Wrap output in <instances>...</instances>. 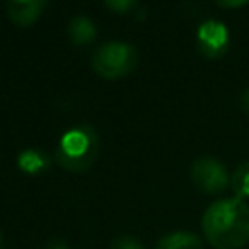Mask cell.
<instances>
[{
  "label": "cell",
  "instance_id": "obj_7",
  "mask_svg": "<svg viewBox=\"0 0 249 249\" xmlns=\"http://www.w3.org/2000/svg\"><path fill=\"white\" fill-rule=\"evenodd\" d=\"M53 160L47 152L39 150V148H25L18 154L16 158V165L19 171L27 173V175H39V173H45L49 167H51Z\"/></svg>",
  "mask_w": 249,
  "mask_h": 249
},
{
  "label": "cell",
  "instance_id": "obj_13",
  "mask_svg": "<svg viewBox=\"0 0 249 249\" xmlns=\"http://www.w3.org/2000/svg\"><path fill=\"white\" fill-rule=\"evenodd\" d=\"M43 249H70V245H68L66 239H62V237H53V239L47 241V245H45Z\"/></svg>",
  "mask_w": 249,
  "mask_h": 249
},
{
  "label": "cell",
  "instance_id": "obj_10",
  "mask_svg": "<svg viewBox=\"0 0 249 249\" xmlns=\"http://www.w3.org/2000/svg\"><path fill=\"white\" fill-rule=\"evenodd\" d=\"M230 187L233 191V196L247 200L249 198V161H241L230 179Z\"/></svg>",
  "mask_w": 249,
  "mask_h": 249
},
{
  "label": "cell",
  "instance_id": "obj_11",
  "mask_svg": "<svg viewBox=\"0 0 249 249\" xmlns=\"http://www.w3.org/2000/svg\"><path fill=\"white\" fill-rule=\"evenodd\" d=\"M109 249H146V247L134 235H117V237L111 239Z\"/></svg>",
  "mask_w": 249,
  "mask_h": 249
},
{
  "label": "cell",
  "instance_id": "obj_6",
  "mask_svg": "<svg viewBox=\"0 0 249 249\" xmlns=\"http://www.w3.org/2000/svg\"><path fill=\"white\" fill-rule=\"evenodd\" d=\"M49 0H6L8 18L19 27H29L45 12Z\"/></svg>",
  "mask_w": 249,
  "mask_h": 249
},
{
  "label": "cell",
  "instance_id": "obj_12",
  "mask_svg": "<svg viewBox=\"0 0 249 249\" xmlns=\"http://www.w3.org/2000/svg\"><path fill=\"white\" fill-rule=\"evenodd\" d=\"M111 12L117 14H128L134 10V6L138 4V0H101Z\"/></svg>",
  "mask_w": 249,
  "mask_h": 249
},
{
  "label": "cell",
  "instance_id": "obj_2",
  "mask_svg": "<svg viewBox=\"0 0 249 249\" xmlns=\"http://www.w3.org/2000/svg\"><path fill=\"white\" fill-rule=\"evenodd\" d=\"M99 134L91 124H76L68 128L54 148V161L72 173L88 171L99 156Z\"/></svg>",
  "mask_w": 249,
  "mask_h": 249
},
{
  "label": "cell",
  "instance_id": "obj_9",
  "mask_svg": "<svg viewBox=\"0 0 249 249\" xmlns=\"http://www.w3.org/2000/svg\"><path fill=\"white\" fill-rule=\"evenodd\" d=\"M154 249H204V245L196 233L179 230V231H171L160 237Z\"/></svg>",
  "mask_w": 249,
  "mask_h": 249
},
{
  "label": "cell",
  "instance_id": "obj_16",
  "mask_svg": "<svg viewBox=\"0 0 249 249\" xmlns=\"http://www.w3.org/2000/svg\"><path fill=\"white\" fill-rule=\"evenodd\" d=\"M0 249H4V233H2V230H0Z\"/></svg>",
  "mask_w": 249,
  "mask_h": 249
},
{
  "label": "cell",
  "instance_id": "obj_4",
  "mask_svg": "<svg viewBox=\"0 0 249 249\" xmlns=\"http://www.w3.org/2000/svg\"><path fill=\"white\" fill-rule=\"evenodd\" d=\"M189 177L193 185L204 195H220L230 187L231 175L224 161L214 156H200L191 163Z\"/></svg>",
  "mask_w": 249,
  "mask_h": 249
},
{
  "label": "cell",
  "instance_id": "obj_3",
  "mask_svg": "<svg viewBox=\"0 0 249 249\" xmlns=\"http://www.w3.org/2000/svg\"><path fill=\"white\" fill-rule=\"evenodd\" d=\"M91 70L103 80H121L138 64V51L126 41H105L89 58Z\"/></svg>",
  "mask_w": 249,
  "mask_h": 249
},
{
  "label": "cell",
  "instance_id": "obj_15",
  "mask_svg": "<svg viewBox=\"0 0 249 249\" xmlns=\"http://www.w3.org/2000/svg\"><path fill=\"white\" fill-rule=\"evenodd\" d=\"M243 107L249 111V89L245 91V95H243Z\"/></svg>",
  "mask_w": 249,
  "mask_h": 249
},
{
  "label": "cell",
  "instance_id": "obj_5",
  "mask_svg": "<svg viewBox=\"0 0 249 249\" xmlns=\"http://www.w3.org/2000/svg\"><path fill=\"white\" fill-rule=\"evenodd\" d=\"M196 49L206 58H220L230 49V29L220 19H204L195 33Z\"/></svg>",
  "mask_w": 249,
  "mask_h": 249
},
{
  "label": "cell",
  "instance_id": "obj_14",
  "mask_svg": "<svg viewBox=\"0 0 249 249\" xmlns=\"http://www.w3.org/2000/svg\"><path fill=\"white\" fill-rule=\"evenodd\" d=\"M214 2L222 8H239V6L249 4V0H214Z\"/></svg>",
  "mask_w": 249,
  "mask_h": 249
},
{
  "label": "cell",
  "instance_id": "obj_1",
  "mask_svg": "<svg viewBox=\"0 0 249 249\" xmlns=\"http://www.w3.org/2000/svg\"><path fill=\"white\" fill-rule=\"evenodd\" d=\"M200 228L214 249H241L249 243V204L237 196L218 198L206 206Z\"/></svg>",
  "mask_w": 249,
  "mask_h": 249
},
{
  "label": "cell",
  "instance_id": "obj_8",
  "mask_svg": "<svg viewBox=\"0 0 249 249\" xmlns=\"http://www.w3.org/2000/svg\"><path fill=\"white\" fill-rule=\"evenodd\" d=\"M66 35L76 47H84L95 41L97 29L88 16H74L66 25Z\"/></svg>",
  "mask_w": 249,
  "mask_h": 249
}]
</instances>
